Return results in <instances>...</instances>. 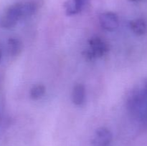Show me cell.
<instances>
[{
  "label": "cell",
  "instance_id": "3957f363",
  "mask_svg": "<svg viewBox=\"0 0 147 146\" xmlns=\"http://www.w3.org/2000/svg\"><path fill=\"white\" fill-rule=\"evenodd\" d=\"M90 50L94 54L95 57H101L108 52V45L102 39L98 37H92L89 42Z\"/></svg>",
  "mask_w": 147,
  "mask_h": 146
},
{
  "label": "cell",
  "instance_id": "277c9868",
  "mask_svg": "<svg viewBox=\"0 0 147 146\" xmlns=\"http://www.w3.org/2000/svg\"><path fill=\"white\" fill-rule=\"evenodd\" d=\"M112 140V134L106 127L96 130L93 142L97 146H108Z\"/></svg>",
  "mask_w": 147,
  "mask_h": 146
},
{
  "label": "cell",
  "instance_id": "9c48e42d",
  "mask_svg": "<svg viewBox=\"0 0 147 146\" xmlns=\"http://www.w3.org/2000/svg\"><path fill=\"white\" fill-rule=\"evenodd\" d=\"M45 87L42 84H36L30 90V97L33 100H39L44 95Z\"/></svg>",
  "mask_w": 147,
  "mask_h": 146
},
{
  "label": "cell",
  "instance_id": "5b68a950",
  "mask_svg": "<svg viewBox=\"0 0 147 146\" xmlns=\"http://www.w3.org/2000/svg\"><path fill=\"white\" fill-rule=\"evenodd\" d=\"M88 0H70L66 7V13L71 16L80 12Z\"/></svg>",
  "mask_w": 147,
  "mask_h": 146
},
{
  "label": "cell",
  "instance_id": "30bf717a",
  "mask_svg": "<svg viewBox=\"0 0 147 146\" xmlns=\"http://www.w3.org/2000/svg\"><path fill=\"white\" fill-rule=\"evenodd\" d=\"M23 17H30L33 15L37 11V7L34 3L27 2L22 4Z\"/></svg>",
  "mask_w": 147,
  "mask_h": 146
},
{
  "label": "cell",
  "instance_id": "52a82bcc",
  "mask_svg": "<svg viewBox=\"0 0 147 146\" xmlns=\"http://www.w3.org/2000/svg\"><path fill=\"white\" fill-rule=\"evenodd\" d=\"M8 49L11 56H17L22 50V43L19 39L11 37L8 40Z\"/></svg>",
  "mask_w": 147,
  "mask_h": 146
},
{
  "label": "cell",
  "instance_id": "6da1fadb",
  "mask_svg": "<svg viewBox=\"0 0 147 146\" xmlns=\"http://www.w3.org/2000/svg\"><path fill=\"white\" fill-rule=\"evenodd\" d=\"M23 17L22 4H15L7 9L1 20V27L5 29L14 27L20 18Z\"/></svg>",
  "mask_w": 147,
  "mask_h": 146
},
{
  "label": "cell",
  "instance_id": "7c38bea8",
  "mask_svg": "<svg viewBox=\"0 0 147 146\" xmlns=\"http://www.w3.org/2000/svg\"><path fill=\"white\" fill-rule=\"evenodd\" d=\"M132 1H139V0H131Z\"/></svg>",
  "mask_w": 147,
  "mask_h": 146
},
{
  "label": "cell",
  "instance_id": "7a4b0ae2",
  "mask_svg": "<svg viewBox=\"0 0 147 146\" xmlns=\"http://www.w3.org/2000/svg\"><path fill=\"white\" fill-rule=\"evenodd\" d=\"M100 24L104 29L113 31L119 27V21L117 15L113 12H105L100 16Z\"/></svg>",
  "mask_w": 147,
  "mask_h": 146
},
{
  "label": "cell",
  "instance_id": "8fae6325",
  "mask_svg": "<svg viewBox=\"0 0 147 146\" xmlns=\"http://www.w3.org/2000/svg\"><path fill=\"white\" fill-rule=\"evenodd\" d=\"M1 57H2V52H1V50L0 49V60H1Z\"/></svg>",
  "mask_w": 147,
  "mask_h": 146
},
{
  "label": "cell",
  "instance_id": "8992f818",
  "mask_svg": "<svg viewBox=\"0 0 147 146\" xmlns=\"http://www.w3.org/2000/svg\"><path fill=\"white\" fill-rule=\"evenodd\" d=\"M86 98V90L83 84H77L73 88L72 93V100L76 105H81L83 104Z\"/></svg>",
  "mask_w": 147,
  "mask_h": 146
},
{
  "label": "cell",
  "instance_id": "ba28073f",
  "mask_svg": "<svg viewBox=\"0 0 147 146\" xmlns=\"http://www.w3.org/2000/svg\"><path fill=\"white\" fill-rule=\"evenodd\" d=\"M130 27L135 34L137 35H142L146 32V24L142 19H137L131 21Z\"/></svg>",
  "mask_w": 147,
  "mask_h": 146
}]
</instances>
